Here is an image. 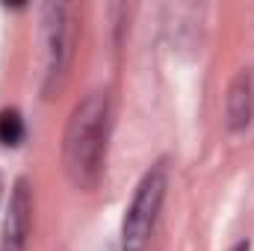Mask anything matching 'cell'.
Instances as JSON below:
<instances>
[{
  "label": "cell",
  "instance_id": "6da1fadb",
  "mask_svg": "<svg viewBox=\"0 0 254 251\" xmlns=\"http://www.w3.org/2000/svg\"><path fill=\"white\" fill-rule=\"evenodd\" d=\"M107 139H110V95L92 92L74 107L63 136L65 175L77 189H92L98 184L107 160Z\"/></svg>",
  "mask_w": 254,
  "mask_h": 251
},
{
  "label": "cell",
  "instance_id": "7a4b0ae2",
  "mask_svg": "<svg viewBox=\"0 0 254 251\" xmlns=\"http://www.w3.org/2000/svg\"><path fill=\"white\" fill-rule=\"evenodd\" d=\"M163 198H166V166L157 163L151 172H145V178L139 181V187L130 198V207L125 210L122 251H145L148 237L157 225Z\"/></svg>",
  "mask_w": 254,
  "mask_h": 251
},
{
  "label": "cell",
  "instance_id": "3957f363",
  "mask_svg": "<svg viewBox=\"0 0 254 251\" xmlns=\"http://www.w3.org/2000/svg\"><path fill=\"white\" fill-rule=\"evenodd\" d=\"M42 42H45V95H51L63 83L71 60V6L45 3L42 6Z\"/></svg>",
  "mask_w": 254,
  "mask_h": 251
},
{
  "label": "cell",
  "instance_id": "277c9868",
  "mask_svg": "<svg viewBox=\"0 0 254 251\" xmlns=\"http://www.w3.org/2000/svg\"><path fill=\"white\" fill-rule=\"evenodd\" d=\"M30 213H33V201H30L27 181H18L15 189H12V198H9V210H6V222H3V237H0V251L27 249Z\"/></svg>",
  "mask_w": 254,
  "mask_h": 251
},
{
  "label": "cell",
  "instance_id": "5b68a950",
  "mask_svg": "<svg viewBox=\"0 0 254 251\" xmlns=\"http://www.w3.org/2000/svg\"><path fill=\"white\" fill-rule=\"evenodd\" d=\"M225 122L231 133H246L254 122V71L246 68L234 77L225 98Z\"/></svg>",
  "mask_w": 254,
  "mask_h": 251
},
{
  "label": "cell",
  "instance_id": "8992f818",
  "mask_svg": "<svg viewBox=\"0 0 254 251\" xmlns=\"http://www.w3.org/2000/svg\"><path fill=\"white\" fill-rule=\"evenodd\" d=\"M24 139V119L18 110H3L0 113V142L3 145H21Z\"/></svg>",
  "mask_w": 254,
  "mask_h": 251
},
{
  "label": "cell",
  "instance_id": "52a82bcc",
  "mask_svg": "<svg viewBox=\"0 0 254 251\" xmlns=\"http://www.w3.org/2000/svg\"><path fill=\"white\" fill-rule=\"evenodd\" d=\"M231 251H249V243H237Z\"/></svg>",
  "mask_w": 254,
  "mask_h": 251
}]
</instances>
